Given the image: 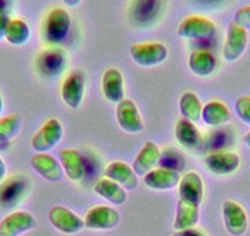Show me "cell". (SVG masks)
Returning a JSON list of instances; mask_svg holds the SVG:
<instances>
[{
	"label": "cell",
	"instance_id": "cell-40",
	"mask_svg": "<svg viewBox=\"0 0 250 236\" xmlns=\"http://www.w3.org/2000/svg\"><path fill=\"white\" fill-rule=\"evenodd\" d=\"M6 145H8V144H6V143H4V142H1V141H0V149H4V148H5Z\"/></svg>",
	"mask_w": 250,
	"mask_h": 236
},
{
	"label": "cell",
	"instance_id": "cell-6",
	"mask_svg": "<svg viewBox=\"0 0 250 236\" xmlns=\"http://www.w3.org/2000/svg\"><path fill=\"white\" fill-rule=\"evenodd\" d=\"M247 46L248 31L232 21L228 26L227 36H226L225 45H223V59L228 63L237 62L244 54Z\"/></svg>",
	"mask_w": 250,
	"mask_h": 236
},
{
	"label": "cell",
	"instance_id": "cell-21",
	"mask_svg": "<svg viewBox=\"0 0 250 236\" xmlns=\"http://www.w3.org/2000/svg\"><path fill=\"white\" fill-rule=\"evenodd\" d=\"M27 184L21 176H14L0 184V206L11 208L23 198Z\"/></svg>",
	"mask_w": 250,
	"mask_h": 236
},
{
	"label": "cell",
	"instance_id": "cell-36",
	"mask_svg": "<svg viewBox=\"0 0 250 236\" xmlns=\"http://www.w3.org/2000/svg\"><path fill=\"white\" fill-rule=\"evenodd\" d=\"M6 172H8V168H6L5 161L0 158V184L6 179Z\"/></svg>",
	"mask_w": 250,
	"mask_h": 236
},
{
	"label": "cell",
	"instance_id": "cell-23",
	"mask_svg": "<svg viewBox=\"0 0 250 236\" xmlns=\"http://www.w3.org/2000/svg\"><path fill=\"white\" fill-rule=\"evenodd\" d=\"M131 19L141 25H148L157 20L162 11V0H134Z\"/></svg>",
	"mask_w": 250,
	"mask_h": 236
},
{
	"label": "cell",
	"instance_id": "cell-4",
	"mask_svg": "<svg viewBox=\"0 0 250 236\" xmlns=\"http://www.w3.org/2000/svg\"><path fill=\"white\" fill-rule=\"evenodd\" d=\"M178 36L185 40H206L216 33V25L204 16H188L180 21Z\"/></svg>",
	"mask_w": 250,
	"mask_h": 236
},
{
	"label": "cell",
	"instance_id": "cell-17",
	"mask_svg": "<svg viewBox=\"0 0 250 236\" xmlns=\"http://www.w3.org/2000/svg\"><path fill=\"white\" fill-rule=\"evenodd\" d=\"M180 175L178 171L167 167H156L144 176L146 186L155 191H169L178 187L180 182Z\"/></svg>",
	"mask_w": 250,
	"mask_h": 236
},
{
	"label": "cell",
	"instance_id": "cell-9",
	"mask_svg": "<svg viewBox=\"0 0 250 236\" xmlns=\"http://www.w3.org/2000/svg\"><path fill=\"white\" fill-rule=\"evenodd\" d=\"M83 221L90 230H112L119 225L120 214L112 207L96 206L86 213Z\"/></svg>",
	"mask_w": 250,
	"mask_h": 236
},
{
	"label": "cell",
	"instance_id": "cell-13",
	"mask_svg": "<svg viewBox=\"0 0 250 236\" xmlns=\"http://www.w3.org/2000/svg\"><path fill=\"white\" fill-rule=\"evenodd\" d=\"M204 163L213 175L227 176L239 168L240 156L232 151H213L206 156Z\"/></svg>",
	"mask_w": 250,
	"mask_h": 236
},
{
	"label": "cell",
	"instance_id": "cell-15",
	"mask_svg": "<svg viewBox=\"0 0 250 236\" xmlns=\"http://www.w3.org/2000/svg\"><path fill=\"white\" fill-rule=\"evenodd\" d=\"M104 177L117 182L125 191H134L139 186V176L133 167L123 161H113L104 168Z\"/></svg>",
	"mask_w": 250,
	"mask_h": 236
},
{
	"label": "cell",
	"instance_id": "cell-38",
	"mask_svg": "<svg viewBox=\"0 0 250 236\" xmlns=\"http://www.w3.org/2000/svg\"><path fill=\"white\" fill-rule=\"evenodd\" d=\"M243 142H244V144L248 146V148H250V131L245 134L244 138H243Z\"/></svg>",
	"mask_w": 250,
	"mask_h": 236
},
{
	"label": "cell",
	"instance_id": "cell-35",
	"mask_svg": "<svg viewBox=\"0 0 250 236\" xmlns=\"http://www.w3.org/2000/svg\"><path fill=\"white\" fill-rule=\"evenodd\" d=\"M10 8H11V0H0V14H8L9 10H10Z\"/></svg>",
	"mask_w": 250,
	"mask_h": 236
},
{
	"label": "cell",
	"instance_id": "cell-16",
	"mask_svg": "<svg viewBox=\"0 0 250 236\" xmlns=\"http://www.w3.org/2000/svg\"><path fill=\"white\" fill-rule=\"evenodd\" d=\"M102 94L112 103H119L125 98L124 78L119 69L109 68L103 73L101 81Z\"/></svg>",
	"mask_w": 250,
	"mask_h": 236
},
{
	"label": "cell",
	"instance_id": "cell-41",
	"mask_svg": "<svg viewBox=\"0 0 250 236\" xmlns=\"http://www.w3.org/2000/svg\"><path fill=\"white\" fill-rule=\"evenodd\" d=\"M0 236H1V235H0Z\"/></svg>",
	"mask_w": 250,
	"mask_h": 236
},
{
	"label": "cell",
	"instance_id": "cell-19",
	"mask_svg": "<svg viewBox=\"0 0 250 236\" xmlns=\"http://www.w3.org/2000/svg\"><path fill=\"white\" fill-rule=\"evenodd\" d=\"M161 158H162V151L160 146L153 142H147L139 151L131 167L136 175L144 177L150 171L156 168V166L160 164Z\"/></svg>",
	"mask_w": 250,
	"mask_h": 236
},
{
	"label": "cell",
	"instance_id": "cell-39",
	"mask_svg": "<svg viewBox=\"0 0 250 236\" xmlns=\"http://www.w3.org/2000/svg\"><path fill=\"white\" fill-rule=\"evenodd\" d=\"M3 111H4V101H3V96L0 94V117L3 115Z\"/></svg>",
	"mask_w": 250,
	"mask_h": 236
},
{
	"label": "cell",
	"instance_id": "cell-33",
	"mask_svg": "<svg viewBox=\"0 0 250 236\" xmlns=\"http://www.w3.org/2000/svg\"><path fill=\"white\" fill-rule=\"evenodd\" d=\"M10 20L11 19L9 18L8 14H0V41L5 40L6 28H8Z\"/></svg>",
	"mask_w": 250,
	"mask_h": 236
},
{
	"label": "cell",
	"instance_id": "cell-27",
	"mask_svg": "<svg viewBox=\"0 0 250 236\" xmlns=\"http://www.w3.org/2000/svg\"><path fill=\"white\" fill-rule=\"evenodd\" d=\"M199 221V207L187 202H178L177 213H175L174 229L177 231L191 229Z\"/></svg>",
	"mask_w": 250,
	"mask_h": 236
},
{
	"label": "cell",
	"instance_id": "cell-1",
	"mask_svg": "<svg viewBox=\"0 0 250 236\" xmlns=\"http://www.w3.org/2000/svg\"><path fill=\"white\" fill-rule=\"evenodd\" d=\"M71 27L70 14L62 8H54L45 15L41 27L43 42L49 46H59L66 40Z\"/></svg>",
	"mask_w": 250,
	"mask_h": 236
},
{
	"label": "cell",
	"instance_id": "cell-29",
	"mask_svg": "<svg viewBox=\"0 0 250 236\" xmlns=\"http://www.w3.org/2000/svg\"><path fill=\"white\" fill-rule=\"evenodd\" d=\"M31 38V28L22 19H11L5 33V41L15 47L25 46Z\"/></svg>",
	"mask_w": 250,
	"mask_h": 236
},
{
	"label": "cell",
	"instance_id": "cell-30",
	"mask_svg": "<svg viewBox=\"0 0 250 236\" xmlns=\"http://www.w3.org/2000/svg\"><path fill=\"white\" fill-rule=\"evenodd\" d=\"M21 129V118L18 115H9L0 117V141L9 144Z\"/></svg>",
	"mask_w": 250,
	"mask_h": 236
},
{
	"label": "cell",
	"instance_id": "cell-12",
	"mask_svg": "<svg viewBox=\"0 0 250 236\" xmlns=\"http://www.w3.org/2000/svg\"><path fill=\"white\" fill-rule=\"evenodd\" d=\"M179 199L187 203L200 207L204 201V181L195 171H189L180 179L178 185Z\"/></svg>",
	"mask_w": 250,
	"mask_h": 236
},
{
	"label": "cell",
	"instance_id": "cell-5",
	"mask_svg": "<svg viewBox=\"0 0 250 236\" xmlns=\"http://www.w3.org/2000/svg\"><path fill=\"white\" fill-rule=\"evenodd\" d=\"M68 66L66 54L60 48H48L36 58V68L45 78H55Z\"/></svg>",
	"mask_w": 250,
	"mask_h": 236
},
{
	"label": "cell",
	"instance_id": "cell-22",
	"mask_svg": "<svg viewBox=\"0 0 250 236\" xmlns=\"http://www.w3.org/2000/svg\"><path fill=\"white\" fill-rule=\"evenodd\" d=\"M188 67L194 75L206 78L213 74L217 68V59L211 52L206 49L193 50L188 59Z\"/></svg>",
	"mask_w": 250,
	"mask_h": 236
},
{
	"label": "cell",
	"instance_id": "cell-3",
	"mask_svg": "<svg viewBox=\"0 0 250 236\" xmlns=\"http://www.w3.org/2000/svg\"><path fill=\"white\" fill-rule=\"evenodd\" d=\"M64 134L62 123L57 118H50L32 137L31 146L36 153H48L60 143Z\"/></svg>",
	"mask_w": 250,
	"mask_h": 236
},
{
	"label": "cell",
	"instance_id": "cell-8",
	"mask_svg": "<svg viewBox=\"0 0 250 236\" xmlns=\"http://www.w3.org/2000/svg\"><path fill=\"white\" fill-rule=\"evenodd\" d=\"M117 121L120 128L126 133H141L145 128L140 111L130 98H124L117 105Z\"/></svg>",
	"mask_w": 250,
	"mask_h": 236
},
{
	"label": "cell",
	"instance_id": "cell-26",
	"mask_svg": "<svg viewBox=\"0 0 250 236\" xmlns=\"http://www.w3.org/2000/svg\"><path fill=\"white\" fill-rule=\"evenodd\" d=\"M93 191L98 196L104 198L109 203L114 204V206H122L128 199L126 191L120 185H118L117 182L112 181V180L107 179V177L98 180L96 182L95 187H93Z\"/></svg>",
	"mask_w": 250,
	"mask_h": 236
},
{
	"label": "cell",
	"instance_id": "cell-14",
	"mask_svg": "<svg viewBox=\"0 0 250 236\" xmlns=\"http://www.w3.org/2000/svg\"><path fill=\"white\" fill-rule=\"evenodd\" d=\"M36 226L35 216L26 211H16L0 221V235L20 236Z\"/></svg>",
	"mask_w": 250,
	"mask_h": 236
},
{
	"label": "cell",
	"instance_id": "cell-11",
	"mask_svg": "<svg viewBox=\"0 0 250 236\" xmlns=\"http://www.w3.org/2000/svg\"><path fill=\"white\" fill-rule=\"evenodd\" d=\"M223 221L226 230L232 236H243L248 230V215L244 208L234 201H225L222 204Z\"/></svg>",
	"mask_w": 250,
	"mask_h": 236
},
{
	"label": "cell",
	"instance_id": "cell-25",
	"mask_svg": "<svg viewBox=\"0 0 250 236\" xmlns=\"http://www.w3.org/2000/svg\"><path fill=\"white\" fill-rule=\"evenodd\" d=\"M201 118L208 127H221L230 121V111L222 101L212 100L204 105Z\"/></svg>",
	"mask_w": 250,
	"mask_h": 236
},
{
	"label": "cell",
	"instance_id": "cell-7",
	"mask_svg": "<svg viewBox=\"0 0 250 236\" xmlns=\"http://www.w3.org/2000/svg\"><path fill=\"white\" fill-rule=\"evenodd\" d=\"M86 81L85 76L80 71H71L62 84L60 95H62V102L68 107L76 110L81 106L85 96Z\"/></svg>",
	"mask_w": 250,
	"mask_h": 236
},
{
	"label": "cell",
	"instance_id": "cell-28",
	"mask_svg": "<svg viewBox=\"0 0 250 236\" xmlns=\"http://www.w3.org/2000/svg\"><path fill=\"white\" fill-rule=\"evenodd\" d=\"M203 103L195 93L187 91L179 98V111L183 118L191 122H198L201 119Z\"/></svg>",
	"mask_w": 250,
	"mask_h": 236
},
{
	"label": "cell",
	"instance_id": "cell-32",
	"mask_svg": "<svg viewBox=\"0 0 250 236\" xmlns=\"http://www.w3.org/2000/svg\"><path fill=\"white\" fill-rule=\"evenodd\" d=\"M233 23L239 25L240 27H243L244 30H250V5L240 8L239 10L235 13Z\"/></svg>",
	"mask_w": 250,
	"mask_h": 236
},
{
	"label": "cell",
	"instance_id": "cell-20",
	"mask_svg": "<svg viewBox=\"0 0 250 236\" xmlns=\"http://www.w3.org/2000/svg\"><path fill=\"white\" fill-rule=\"evenodd\" d=\"M59 163L64 173H66L71 181L80 182L85 177V159L80 151L75 149H62L59 151Z\"/></svg>",
	"mask_w": 250,
	"mask_h": 236
},
{
	"label": "cell",
	"instance_id": "cell-37",
	"mask_svg": "<svg viewBox=\"0 0 250 236\" xmlns=\"http://www.w3.org/2000/svg\"><path fill=\"white\" fill-rule=\"evenodd\" d=\"M62 3L69 6V8H75L81 3V0H62Z\"/></svg>",
	"mask_w": 250,
	"mask_h": 236
},
{
	"label": "cell",
	"instance_id": "cell-31",
	"mask_svg": "<svg viewBox=\"0 0 250 236\" xmlns=\"http://www.w3.org/2000/svg\"><path fill=\"white\" fill-rule=\"evenodd\" d=\"M234 110L240 121L250 126V96H240L235 101Z\"/></svg>",
	"mask_w": 250,
	"mask_h": 236
},
{
	"label": "cell",
	"instance_id": "cell-10",
	"mask_svg": "<svg viewBox=\"0 0 250 236\" xmlns=\"http://www.w3.org/2000/svg\"><path fill=\"white\" fill-rule=\"evenodd\" d=\"M48 219L50 224L62 234H76L85 228L83 218L62 206L52 207L48 212Z\"/></svg>",
	"mask_w": 250,
	"mask_h": 236
},
{
	"label": "cell",
	"instance_id": "cell-2",
	"mask_svg": "<svg viewBox=\"0 0 250 236\" xmlns=\"http://www.w3.org/2000/svg\"><path fill=\"white\" fill-rule=\"evenodd\" d=\"M133 61L143 68L160 66L168 58V48L160 42L136 43L130 47Z\"/></svg>",
	"mask_w": 250,
	"mask_h": 236
},
{
	"label": "cell",
	"instance_id": "cell-24",
	"mask_svg": "<svg viewBox=\"0 0 250 236\" xmlns=\"http://www.w3.org/2000/svg\"><path fill=\"white\" fill-rule=\"evenodd\" d=\"M175 139L182 146L187 149H196L201 145L203 137L194 122L182 118L175 126Z\"/></svg>",
	"mask_w": 250,
	"mask_h": 236
},
{
	"label": "cell",
	"instance_id": "cell-18",
	"mask_svg": "<svg viewBox=\"0 0 250 236\" xmlns=\"http://www.w3.org/2000/svg\"><path fill=\"white\" fill-rule=\"evenodd\" d=\"M31 166L36 172L49 182H59L64 177V171L60 163L48 153H36L31 158Z\"/></svg>",
	"mask_w": 250,
	"mask_h": 236
},
{
	"label": "cell",
	"instance_id": "cell-34",
	"mask_svg": "<svg viewBox=\"0 0 250 236\" xmlns=\"http://www.w3.org/2000/svg\"><path fill=\"white\" fill-rule=\"evenodd\" d=\"M174 236H205L201 231L196 230V229L191 228V229H187V230H182V231H177Z\"/></svg>",
	"mask_w": 250,
	"mask_h": 236
}]
</instances>
